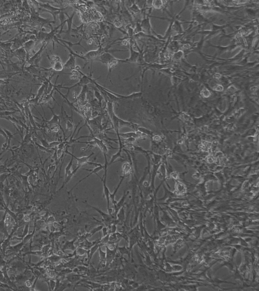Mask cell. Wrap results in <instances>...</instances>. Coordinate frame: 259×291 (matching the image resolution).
I'll list each match as a JSON object with an SVG mask.
<instances>
[{
    "mask_svg": "<svg viewBox=\"0 0 259 291\" xmlns=\"http://www.w3.org/2000/svg\"><path fill=\"white\" fill-rule=\"evenodd\" d=\"M99 78H100V77H98L97 78H96L95 79H93V78H92L91 76H87V75H85L84 74H83V76L80 78L79 81L77 83H76V84H74L73 85H72V86H71V87H66L62 86H60V85H59V86H56V88L57 89L62 88V89H66V90H67V94H66L65 95H64V96L67 98V97H68V94H69V93L70 90L72 89V88H76V87H80V86L83 87V86H87V85H88V84H93V81H94V80H96V79H98Z\"/></svg>",
    "mask_w": 259,
    "mask_h": 291,
    "instance_id": "cell-1",
    "label": "cell"
},
{
    "mask_svg": "<svg viewBox=\"0 0 259 291\" xmlns=\"http://www.w3.org/2000/svg\"><path fill=\"white\" fill-rule=\"evenodd\" d=\"M94 95L95 97L97 98V99L99 101V104L100 107H101L102 106V102L103 100V97L102 95V94L101 93V92H100V91L97 89H94Z\"/></svg>",
    "mask_w": 259,
    "mask_h": 291,
    "instance_id": "cell-24",
    "label": "cell"
},
{
    "mask_svg": "<svg viewBox=\"0 0 259 291\" xmlns=\"http://www.w3.org/2000/svg\"><path fill=\"white\" fill-rule=\"evenodd\" d=\"M77 253L78 255H79L80 256H83L87 253V251H86V250H84L83 248H79L77 251Z\"/></svg>",
    "mask_w": 259,
    "mask_h": 291,
    "instance_id": "cell-35",
    "label": "cell"
},
{
    "mask_svg": "<svg viewBox=\"0 0 259 291\" xmlns=\"http://www.w3.org/2000/svg\"><path fill=\"white\" fill-rule=\"evenodd\" d=\"M75 240H73L72 241H67L64 244L63 246V250L64 251L66 250H70L71 251H74L76 250V246L75 245Z\"/></svg>",
    "mask_w": 259,
    "mask_h": 291,
    "instance_id": "cell-19",
    "label": "cell"
},
{
    "mask_svg": "<svg viewBox=\"0 0 259 291\" xmlns=\"http://www.w3.org/2000/svg\"><path fill=\"white\" fill-rule=\"evenodd\" d=\"M119 135L120 136L121 138L123 139H127L129 138L133 137L136 138V139H139L143 137V136H142L138 135L135 132H130L125 133H119Z\"/></svg>",
    "mask_w": 259,
    "mask_h": 291,
    "instance_id": "cell-16",
    "label": "cell"
},
{
    "mask_svg": "<svg viewBox=\"0 0 259 291\" xmlns=\"http://www.w3.org/2000/svg\"><path fill=\"white\" fill-rule=\"evenodd\" d=\"M102 227H103V226L100 225V226H97V227H96L95 228L93 229V230L88 234V235L89 236V237H92V236H93L95 234H96V233L99 232L100 230H102Z\"/></svg>",
    "mask_w": 259,
    "mask_h": 291,
    "instance_id": "cell-31",
    "label": "cell"
},
{
    "mask_svg": "<svg viewBox=\"0 0 259 291\" xmlns=\"http://www.w3.org/2000/svg\"><path fill=\"white\" fill-rule=\"evenodd\" d=\"M0 135H2L4 138H5V141H8V137L5 133V132H4V131L3 130V129L0 127Z\"/></svg>",
    "mask_w": 259,
    "mask_h": 291,
    "instance_id": "cell-39",
    "label": "cell"
},
{
    "mask_svg": "<svg viewBox=\"0 0 259 291\" xmlns=\"http://www.w3.org/2000/svg\"><path fill=\"white\" fill-rule=\"evenodd\" d=\"M61 142H59V141H53L52 142L49 143V146H50V148H55L56 147H57L59 145V144L61 143Z\"/></svg>",
    "mask_w": 259,
    "mask_h": 291,
    "instance_id": "cell-34",
    "label": "cell"
},
{
    "mask_svg": "<svg viewBox=\"0 0 259 291\" xmlns=\"http://www.w3.org/2000/svg\"><path fill=\"white\" fill-rule=\"evenodd\" d=\"M51 69L57 72L62 71L64 69V64L62 63L61 61H57L52 65V67Z\"/></svg>",
    "mask_w": 259,
    "mask_h": 291,
    "instance_id": "cell-20",
    "label": "cell"
},
{
    "mask_svg": "<svg viewBox=\"0 0 259 291\" xmlns=\"http://www.w3.org/2000/svg\"><path fill=\"white\" fill-rule=\"evenodd\" d=\"M117 249L122 255H128L130 256L131 251H130L129 249H128L126 246L119 247Z\"/></svg>",
    "mask_w": 259,
    "mask_h": 291,
    "instance_id": "cell-27",
    "label": "cell"
},
{
    "mask_svg": "<svg viewBox=\"0 0 259 291\" xmlns=\"http://www.w3.org/2000/svg\"><path fill=\"white\" fill-rule=\"evenodd\" d=\"M119 222H123L125 219V209L124 206L121 208L117 215Z\"/></svg>",
    "mask_w": 259,
    "mask_h": 291,
    "instance_id": "cell-26",
    "label": "cell"
},
{
    "mask_svg": "<svg viewBox=\"0 0 259 291\" xmlns=\"http://www.w3.org/2000/svg\"><path fill=\"white\" fill-rule=\"evenodd\" d=\"M132 5L130 7L129 9L133 14H138L140 12V9L136 3V2H133Z\"/></svg>",
    "mask_w": 259,
    "mask_h": 291,
    "instance_id": "cell-25",
    "label": "cell"
},
{
    "mask_svg": "<svg viewBox=\"0 0 259 291\" xmlns=\"http://www.w3.org/2000/svg\"><path fill=\"white\" fill-rule=\"evenodd\" d=\"M120 63H125V59L124 60V59H117L116 58H115L114 59H113L111 61H110L109 62H108V63L107 64V65L108 67V73L107 75L106 80H107L108 78L109 77L110 81L112 83V82L111 81L112 72L113 70L115 67H116Z\"/></svg>",
    "mask_w": 259,
    "mask_h": 291,
    "instance_id": "cell-6",
    "label": "cell"
},
{
    "mask_svg": "<svg viewBox=\"0 0 259 291\" xmlns=\"http://www.w3.org/2000/svg\"><path fill=\"white\" fill-rule=\"evenodd\" d=\"M162 2L158 1H154L152 2V5L155 9H159L162 6Z\"/></svg>",
    "mask_w": 259,
    "mask_h": 291,
    "instance_id": "cell-32",
    "label": "cell"
},
{
    "mask_svg": "<svg viewBox=\"0 0 259 291\" xmlns=\"http://www.w3.org/2000/svg\"><path fill=\"white\" fill-rule=\"evenodd\" d=\"M104 167H104V165H102V164H100V165H99V166H96L95 168H94L93 169H87V168H83V170H85L90 171V173H89L88 175H87V176H86L85 177H84L83 178H82V179H81L80 180H79V181L72 188V189H70V190L68 192V193L71 192L73 191V190L75 188H76V187L77 186V185H78V184H80L81 182H82L83 180H85L86 179H87V178H88V177H89L90 175H91L92 174H96L98 172H99V171H101V170L104 169Z\"/></svg>",
    "mask_w": 259,
    "mask_h": 291,
    "instance_id": "cell-5",
    "label": "cell"
},
{
    "mask_svg": "<svg viewBox=\"0 0 259 291\" xmlns=\"http://www.w3.org/2000/svg\"><path fill=\"white\" fill-rule=\"evenodd\" d=\"M114 24L117 28H121L122 26V23L120 18H116L114 21Z\"/></svg>",
    "mask_w": 259,
    "mask_h": 291,
    "instance_id": "cell-33",
    "label": "cell"
},
{
    "mask_svg": "<svg viewBox=\"0 0 259 291\" xmlns=\"http://www.w3.org/2000/svg\"><path fill=\"white\" fill-rule=\"evenodd\" d=\"M141 26L142 27L143 32L145 33H150L151 30V26L149 21V18H144L143 20H142L141 23H140Z\"/></svg>",
    "mask_w": 259,
    "mask_h": 291,
    "instance_id": "cell-15",
    "label": "cell"
},
{
    "mask_svg": "<svg viewBox=\"0 0 259 291\" xmlns=\"http://www.w3.org/2000/svg\"><path fill=\"white\" fill-rule=\"evenodd\" d=\"M122 171L123 175L126 177L129 176L132 172V166L131 163L129 162L124 163L122 165Z\"/></svg>",
    "mask_w": 259,
    "mask_h": 291,
    "instance_id": "cell-17",
    "label": "cell"
},
{
    "mask_svg": "<svg viewBox=\"0 0 259 291\" xmlns=\"http://www.w3.org/2000/svg\"><path fill=\"white\" fill-rule=\"evenodd\" d=\"M108 230H109V232H110V234H111V233H112V234L116 233V231H117V225H116V224H112V225H110V229Z\"/></svg>",
    "mask_w": 259,
    "mask_h": 291,
    "instance_id": "cell-36",
    "label": "cell"
},
{
    "mask_svg": "<svg viewBox=\"0 0 259 291\" xmlns=\"http://www.w3.org/2000/svg\"><path fill=\"white\" fill-rule=\"evenodd\" d=\"M101 230H102L103 237H104V236L107 235L108 234H108V233H109V230H108V228L106 227V226H104V227L103 226V227H102V228Z\"/></svg>",
    "mask_w": 259,
    "mask_h": 291,
    "instance_id": "cell-38",
    "label": "cell"
},
{
    "mask_svg": "<svg viewBox=\"0 0 259 291\" xmlns=\"http://www.w3.org/2000/svg\"><path fill=\"white\" fill-rule=\"evenodd\" d=\"M118 142H119V148H118V151L116 154H114L112 156L111 159H110L109 162L108 163V166H109L111 164H112L113 163H114L117 159L123 158V157L122 155V153L123 149H124V144L122 142V141H121V138H118Z\"/></svg>",
    "mask_w": 259,
    "mask_h": 291,
    "instance_id": "cell-7",
    "label": "cell"
},
{
    "mask_svg": "<svg viewBox=\"0 0 259 291\" xmlns=\"http://www.w3.org/2000/svg\"><path fill=\"white\" fill-rule=\"evenodd\" d=\"M106 247V261H109V262H111L112 260L114 259L116 253V250H111L108 247H107V246H105Z\"/></svg>",
    "mask_w": 259,
    "mask_h": 291,
    "instance_id": "cell-21",
    "label": "cell"
},
{
    "mask_svg": "<svg viewBox=\"0 0 259 291\" xmlns=\"http://www.w3.org/2000/svg\"><path fill=\"white\" fill-rule=\"evenodd\" d=\"M71 115L70 117H68V115L66 114L65 111H64L65 114L66 115V117L67 118V120H66V131H72L73 130V129L75 128V125L73 122V112H72V109H71Z\"/></svg>",
    "mask_w": 259,
    "mask_h": 291,
    "instance_id": "cell-14",
    "label": "cell"
},
{
    "mask_svg": "<svg viewBox=\"0 0 259 291\" xmlns=\"http://www.w3.org/2000/svg\"><path fill=\"white\" fill-rule=\"evenodd\" d=\"M102 245L101 244H100V241H99V243H97L96 244H95L94 245H93L92 246V247L91 248L90 252H89V262L90 261L92 260V258L94 254V253L96 252V251L97 250L99 249V247H101V246Z\"/></svg>",
    "mask_w": 259,
    "mask_h": 291,
    "instance_id": "cell-23",
    "label": "cell"
},
{
    "mask_svg": "<svg viewBox=\"0 0 259 291\" xmlns=\"http://www.w3.org/2000/svg\"><path fill=\"white\" fill-rule=\"evenodd\" d=\"M56 153H57V157L58 158V159L61 158V157L63 156V150L62 149H57L56 150Z\"/></svg>",
    "mask_w": 259,
    "mask_h": 291,
    "instance_id": "cell-37",
    "label": "cell"
},
{
    "mask_svg": "<svg viewBox=\"0 0 259 291\" xmlns=\"http://www.w3.org/2000/svg\"><path fill=\"white\" fill-rule=\"evenodd\" d=\"M69 58L66 62L64 64V68L70 69L71 70H73L75 69L76 65V57L70 54L69 56Z\"/></svg>",
    "mask_w": 259,
    "mask_h": 291,
    "instance_id": "cell-11",
    "label": "cell"
},
{
    "mask_svg": "<svg viewBox=\"0 0 259 291\" xmlns=\"http://www.w3.org/2000/svg\"><path fill=\"white\" fill-rule=\"evenodd\" d=\"M75 13H76V12L74 11L73 14H72V15L71 16H69L67 14L65 13V14L67 15V16L68 17V19H66V22H67V25H68V29H67V30L65 31L66 33H69L71 32V31L72 30V29L71 28V25H72V19H73V18L75 15Z\"/></svg>",
    "mask_w": 259,
    "mask_h": 291,
    "instance_id": "cell-18",
    "label": "cell"
},
{
    "mask_svg": "<svg viewBox=\"0 0 259 291\" xmlns=\"http://www.w3.org/2000/svg\"><path fill=\"white\" fill-rule=\"evenodd\" d=\"M141 32H143V30H142V27L141 26L140 23L137 22L136 24V27L134 29V35H135V34H138V33H141Z\"/></svg>",
    "mask_w": 259,
    "mask_h": 291,
    "instance_id": "cell-28",
    "label": "cell"
},
{
    "mask_svg": "<svg viewBox=\"0 0 259 291\" xmlns=\"http://www.w3.org/2000/svg\"><path fill=\"white\" fill-rule=\"evenodd\" d=\"M88 91V88L87 86H84L82 87V90L79 95L77 97L76 99H77V101L79 104H81V105H85L87 103L86 101V93Z\"/></svg>",
    "mask_w": 259,
    "mask_h": 291,
    "instance_id": "cell-8",
    "label": "cell"
},
{
    "mask_svg": "<svg viewBox=\"0 0 259 291\" xmlns=\"http://www.w3.org/2000/svg\"><path fill=\"white\" fill-rule=\"evenodd\" d=\"M88 128H89V129L91 132V135L90 136V138H91L93 140L95 146H96L99 147V148L102 151V152L104 155H107V154L108 153V147L104 144L103 140H102L99 139L98 138L95 137L94 136V134L93 133L92 131H91L90 128L88 126Z\"/></svg>",
    "mask_w": 259,
    "mask_h": 291,
    "instance_id": "cell-3",
    "label": "cell"
},
{
    "mask_svg": "<svg viewBox=\"0 0 259 291\" xmlns=\"http://www.w3.org/2000/svg\"><path fill=\"white\" fill-rule=\"evenodd\" d=\"M104 175L103 176V177L101 178L97 174H96L101 179L102 183H103V192H104V196L106 198V201H107V211H108V213L109 215H111L113 214V212H114V210L111 208L110 207V198H109V195L110 194V192L109 191V190L108 188V186L106 185V178H107V168H104Z\"/></svg>",
    "mask_w": 259,
    "mask_h": 291,
    "instance_id": "cell-2",
    "label": "cell"
},
{
    "mask_svg": "<svg viewBox=\"0 0 259 291\" xmlns=\"http://www.w3.org/2000/svg\"><path fill=\"white\" fill-rule=\"evenodd\" d=\"M99 253L100 257V263L98 265V267L100 265H105L106 261V253L102 250L101 247H100L99 248Z\"/></svg>",
    "mask_w": 259,
    "mask_h": 291,
    "instance_id": "cell-22",
    "label": "cell"
},
{
    "mask_svg": "<svg viewBox=\"0 0 259 291\" xmlns=\"http://www.w3.org/2000/svg\"><path fill=\"white\" fill-rule=\"evenodd\" d=\"M36 138L40 141V142L42 143V145L43 146V147L46 148H48V149H51L50 148V146H49V143H48L47 142V141L46 140V138H45L44 139H43L42 138H41L40 136H37Z\"/></svg>",
    "mask_w": 259,
    "mask_h": 291,
    "instance_id": "cell-29",
    "label": "cell"
},
{
    "mask_svg": "<svg viewBox=\"0 0 259 291\" xmlns=\"http://www.w3.org/2000/svg\"><path fill=\"white\" fill-rule=\"evenodd\" d=\"M86 205H87V206H89L90 207H91V208H92V209L95 210L98 213H99V214H100V215L102 216V217L103 218L104 221L105 222H107H107H108V223H109V222H110L112 221L113 218V217H112V216L111 215H109V214L103 212L102 210H100L99 209H98V208H96V207H94V206H91V205H89V204H87V203H86Z\"/></svg>",
    "mask_w": 259,
    "mask_h": 291,
    "instance_id": "cell-9",
    "label": "cell"
},
{
    "mask_svg": "<svg viewBox=\"0 0 259 291\" xmlns=\"http://www.w3.org/2000/svg\"><path fill=\"white\" fill-rule=\"evenodd\" d=\"M129 193L130 191H126L125 190L124 191V194H123L122 197L121 198V200L119 202H117L116 204L115 205H114V212H113V214H112V216L113 219H114L115 220L117 219V214H118V212L119 211V210L121 209V208L124 206V204L125 203V200H126V198H127V197L128 196V195H129Z\"/></svg>",
    "mask_w": 259,
    "mask_h": 291,
    "instance_id": "cell-4",
    "label": "cell"
},
{
    "mask_svg": "<svg viewBox=\"0 0 259 291\" xmlns=\"http://www.w3.org/2000/svg\"><path fill=\"white\" fill-rule=\"evenodd\" d=\"M115 58V57H114L110 53H109L108 52H106L104 53L103 54H102L99 57V58L96 60V61H100L101 63L107 65V64L108 63V62H109L112 60L114 59Z\"/></svg>",
    "mask_w": 259,
    "mask_h": 291,
    "instance_id": "cell-12",
    "label": "cell"
},
{
    "mask_svg": "<svg viewBox=\"0 0 259 291\" xmlns=\"http://www.w3.org/2000/svg\"><path fill=\"white\" fill-rule=\"evenodd\" d=\"M94 155V153H92L90 155L87 156H83L81 157H77L73 155V157L77 160V164L76 166L81 168L83 165L85 164H87L89 161V159Z\"/></svg>",
    "mask_w": 259,
    "mask_h": 291,
    "instance_id": "cell-10",
    "label": "cell"
},
{
    "mask_svg": "<svg viewBox=\"0 0 259 291\" xmlns=\"http://www.w3.org/2000/svg\"><path fill=\"white\" fill-rule=\"evenodd\" d=\"M126 177L125 176H124V175H123V176L121 177V180H120V181L119 184H118L117 187L116 189L115 190L114 192L113 193H110V195H109L110 201L112 202V203H113V204L114 205H115L116 204V203H117V201L116 200V199H115L116 194H117V192H118V190H119V188H120V186H121V184H122L123 181H124V180L125 179V178Z\"/></svg>",
    "mask_w": 259,
    "mask_h": 291,
    "instance_id": "cell-13",
    "label": "cell"
},
{
    "mask_svg": "<svg viewBox=\"0 0 259 291\" xmlns=\"http://www.w3.org/2000/svg\"><path fill=\"white\" fill-rule=\"evenodd\" d=\"M48 59H49L51 63L52 64V65H53L55 62H56L57 61H61L60 58L58 56H52L50 57L48 55Z\"/></svg>",
    "mask_w": 259,
    "mask_h": 291,
    "instance_id": "cell-30",
    "label": "cell"
},
{
    "mask_svg": "<svg viewBox=\"0 0 259 291\" xmlns=\"http://www.w3.org/2000/svg\"><path fill=\"white\" fill-rule=\"evenodd\" d=\"M0 100H1V101H3V99H2V97H1V96H0Z\"/></svg>",
    "mask_w": 259,
    "mask_h": 291,
    "instance_id": "cell-40",
    "label": "cell"
}]
</instances>
